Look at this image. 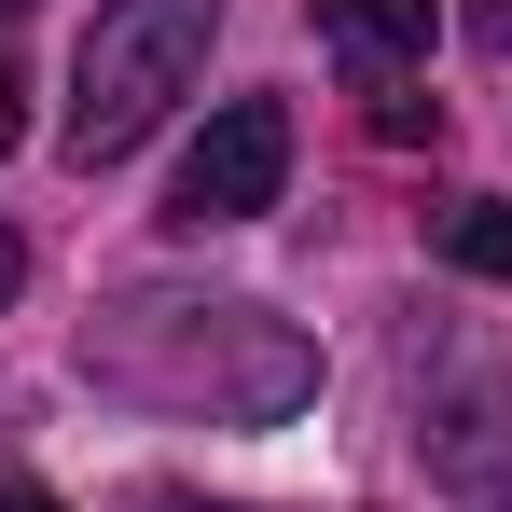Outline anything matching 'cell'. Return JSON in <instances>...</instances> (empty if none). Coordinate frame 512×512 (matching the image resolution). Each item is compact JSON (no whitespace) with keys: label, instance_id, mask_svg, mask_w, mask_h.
I'll list each match as a JSON object with an SVG mask.
<instances>
[{"label":"cell","instance_id":"ba28073f","mask_svg":"<svg viewBox=\"0 0 512 512\" xmlns=\"http://www.w3.org/2000/svg\"><path fill=\"white\" fill-rule=\"evenodd\" d=\"M139 512H236V499H180V485H153V499H139Z\"/></svg>","mask_w":512,"mask_h":512},{"label":"cell","instance_id":"3957f363","mask_svg":"<svg viewBox=\"0 0 512 512\" xmlns=\"http://www.w3.org/2000/svg\"><path fill=\"white\" fill-rule=\"evenodd\" d=\"M277 180H291V111H277V97H222V111L194 125V153H180L167 222H180V236H208V222H263Z\"/></svg>","mask_w":512,"mask_h":512},{"label":"cell","instance_id":"5b68a950","mask_svg":"<svg viewBox=\"0 0 512 512\" xmlns=\"http://www.w3.org/2000/svg\"><path fill=\"white\" fill-rule=\"evenodd\" d=\"M443 263H471V277H512V208H499V194H457V208H443Z\"/></svg>","mask_w":512,"mask_h":512},{"label":"cell","instance_id":"8fae6325","mask_svg":"<svg viewBox=\"0 0 512 512\" xmlns=\"http://www.w3.org/2000/svg\"><path fill=\"white\" fill-rule=\"evenodd\" d=\"M0 512H56V499H42V485H0Z\"/></svg>","mask_w":512,"mask_h":512},{"label":"cell","instance_id":"277c9868","mask_svg":"<svg viewBox=\"0 0 512 512\" xmlns=\"http://www.w3.org/2000/svg\"><path fill=\"white\" fill-rule=\"evenodd\" d=\"M319 42H333L346 70L388 84V70H416V56H429V0H319Z\"/></svg>","mask_w":512,"mask_h":512},{"label":"cell","instance_id":"7a4b0ae2","mask_svg":"<svg viewBox=\"0 0 512 512\" xmlns=\"http://www.w3.org/2000/svg\"><path fill=\"white\" fill-rule=\"evenodd\" d=\"M208 28H222V0H97L84 56H70V125H56L70 167H111L167 125L208 70Z\"/></svg>","mask_w":512,"mask_h":512},{"label":"cell","instance_id":"9c48e42d","mask_svg":"<svg viewBox=\"0 0 512 512\" xmlns=\"http://www.w3.org/2000/svg\"><path fill=\"white\" fill-rule=\"evenodd\" d=\"M471 28H485V42H512V0H471Z\"/></svg>","mask_w":512,"mask_h":512},{"label":"cell","instance_id":"8992f818","mask_svg":"<svg viewBox=\"0 0 512 512\" xmlns=\"http://www.w3.org/2000/svg\"><path fill=\"white\" fill-rule=\"evenodd\" d=\"M374 139H443V97H374Z\"/></svg>","mask_w":512,"mask_h":512},{"label":"cell","instance_id":"6da1fadb","mask_svg":"<svg viewBox=\"0 0 512 512\" xmlns=\"http://www.w3.org/2000/svg\"><path fill=\"white\" fill-rule=\"evenodd\" d=\"M84 374L97 388H125V402H167V416H291L305 388H319V346L291 333V319H263V305H111L84 333Z\"/></svg>","mask_w":512,"mask_h":512},{"label":"cell","instance_id":"52a82bcc","mask_svg":"<svg viewBox=\"0 0 512 512\" xmlns=\"http://www.w3.org/2000/svg\"><path fill=\"white\" fill-rule=\"evenodd\" d=\"M14 291H28V236L0 222V305H14Z\"/></svg>","mask_w":512,"mask_h":512},{"label":"cell","instance_id":"30bf717a","mask_svg":"<svg viewBox=\"0 0 512 512\" xmlns=\"http://www.w3.org/2000/svg\"><path fill=\"white\" fill-rule=\"evenodd\" d=\"M14 97H28V84H14V70H0V153H14Z\"/></svg>","mask_w":512,"mask_h":512},{"label":"cell","instance_id":"7c38bea8","mask_svg":"<svg viewBox=\"0 0 512 512\" xmlns=\"http://www.w3.org/2000/svg\"><path fill=\"white\" fill-rule=\"evenodd\" d=\"M0 14H28V0H0Z\"/></svg>","mask_w":512,"mask_h":512}]
</instances>
